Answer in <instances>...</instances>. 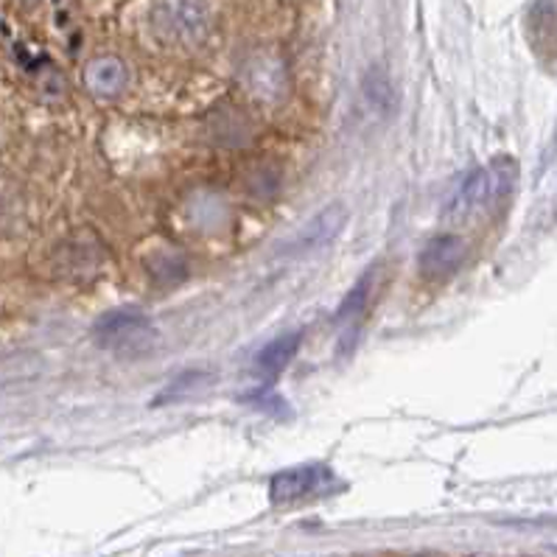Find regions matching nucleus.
Returning a JSON list of instances; mask_svg holds the SVG:
<instances>
[{"label":"nucleus","instance_id":"obj_1","mask_svg":"<svg viewBox=\"0 0 557 557\" xmlns=\"http://www.w3.org/2000/svg\"><path fill=\"white\" fill-rule=\"evenodd\" d=\"M518 183V165L512 158H493L485 169L471 171L457 194L448 199L443 219L451 224H462L473 219L479 210L491 208V202H502Z\"/></svg>","mask_w":557,"mask_h":557},{"label":"nucleus","instance_id":"obj_2","mask_svg":"<svg viewBox=\"0 0 557 557\" xmlns=\"http://www.w3.org/2000/svg\"><path fill=\"white\" fill-rule=\"evenodd\" d=\"M92 342L101 350H107V354L135 359V356H146L149 350H154V345L160 342V331L140 311L119 309L107 311V314H101L96 320V325H92Z\"/></svg>","mask_w":557,"mask_h":557},{"label":"nucleus","instance_id":"obj_3","mask_svg":"<svg viewBox=\"0 0 557 557\" xmlns=\"http://www.w3.org/2000/svg\"><path fill=\"white\" fill-rule=\"evenodd\" d=\"M336 476L329 466H317V462H309V466H297L286 468V471L275 473L272 482H269V498L275 505H295V502H302V498H314V496H329L331 491H336Z\"/></svg>","mask_w":557,"mask_h":557},{"label":"nucleus","instance_id":"obj_4","mask_svg":"<svg viewBox=\"0 0 557 557\" xmlns=\"http://www.w3.org/2000/svg\"><path fill=\"white\" fill-rule=\"evenodd\" d=\"M208 0H158L154 26L174 42H199L208 34Z\"/></svg>","mask_w":557,"mask_h":557},{"label":"nucleus","instance_id":"obj_5","mask_svg":"<svg viewBox=\"0 0 557 557\" xmlns=\"http://www.w3.org/2000/svg\"><path fill=\"white\" fill-rule=\"evenodd\" d=\"M348 224V208L342 202L329 205L322 208L314 219L302 224L300 233L286 244V256H309V252H317V249L329 247L336 236L342 233V227Z\"/></svg>","mask_w":557,"mask_h":557},{"label":"nucleus","instance_id":"obj_6","mask_svg":"<svg viewBox=\"0 0 557 557\" xmlns=\"http://www.w3.org/2000/svg\"><path fill=\"white\" fill-rule=\"evenodd\" d=\"M466 256L468 244L459 236H454V233L434 236L418 258L420 275L429 277V281H446V277H451L462 267Z\"/></svg>","mask_w":557,"mask_h":557},{"label":"nucleus","instance_id":"obj_7","mask_svg":"<svg viewBox=\"0 0 557 557\" xmlns=\"http://www.w3.org/2000/svg\"><path fill=\"white\" fill-rule=\"evenodd\" d=\"M85 85L92 96L112 99V96H121L126 90L129 71H126V65L119 57H96L85 67Z\"/></svg>","mask_w":557,"mask_h":557},{"label":"nucleus","instance_id":"obj_8","mask_svg":"<svg viewBox=\"0 0 557 557\" xmlns=\"http://www.w3.org/2000/svg\"><path fill=\"white\" fill-rule=\"evenodd\" d=\"M361 96L368 101L370 110L381 119H393L395 112H398V90H395L393 79H389L387 67L373 62V65L364 71L361 76Z\"/></svg>","mask_w":557,"mask_h":557},{"label":"nucleus","instance_id":"obj_9","mask_svg":"<svg viewBox=\"0 0 557 557\" xmlns=\"http://www.w3.org/2000/svg\"><path fill=\"white\" fill-rule=\"evenodd\" d=\"M300 342H302V331H289V334L277 336V339L269 342L267 348L258 354L256 368L261 370L263 375L283 373V370L289 368V361L297 356V350H300Z\"/></svg>","mask_w":557,"mask_h":557},{"label":"nucleus","instance_id":"obj_10","mask_svg":"<svg viewBox=\"0 0 557 557\" xmlns=\"http://www.w3.org/2000/svg\"><path fill=\"white\" fill-rule=\"evenodd\" d=\"M527 32H530L532 46H535L537 53L546 51L544 34L546 40L555 42V0H537L530 17H527Z\"/></svg>","mask_w":557,"mask_h":557},{"label":"nucleus","instance_id":"obj_11","mask_svg":"<svg viewBox=\"0 0 557 557\" xmlns=\"http://www.w3.org/2000/svg\"><path fill=\"white\" fill-rule=\"evenodd\" d=\"M373 283H375V269H368V272L356 281L354 289L345 295L339 309H336V322H348V320H356V317H361L370 295H373Z\"/></svg>","mask_w":557,"mask_h":557}]
</instances>
